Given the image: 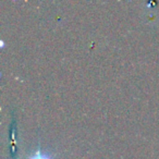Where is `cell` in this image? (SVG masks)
Instances as JSON below:
<instances>
[{"mask_svg":"<svg viewBox=\"0 0 159 159\" xmlns=\"http://www.w3.org/2000/svg\"><path fill=\"white\" fill-rule=\"evenodd\" d=\"M27 159H55V157L50 152H46V150H43V148L38 144L37 148L34 152H32V154L27 157Z\"/></svg>","mask_w":159,"mask_h":159,"instance_id":"6da1fadb","label":"cell"}]
</instances>
